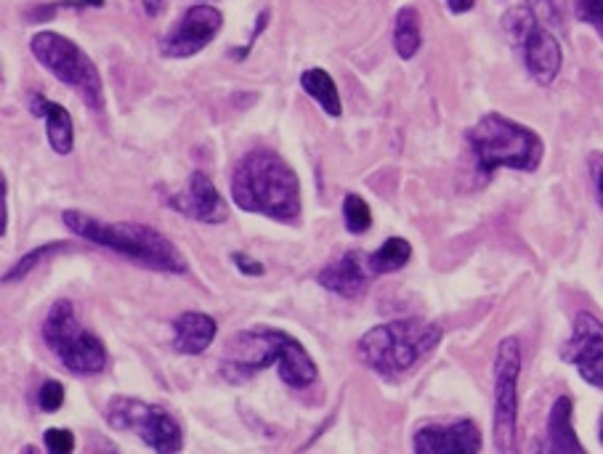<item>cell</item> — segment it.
<instances>
[{
  "mask_svg": "<svg viewBox=\"0 0 603 454\" xmlns=\"http://www.w3.org/2000/svg\"><path fill=\"white\" fill-rule=\"evenodd\" d=\"M232 199L239 210L266 216L279 224L300 218L298 173L272 149H253L234 165Z\"/></svg>",
  "mask_w": 603,
  "mask_h": 454,
  "instance_id": "cell-1",
  "label": "cell"
},
{
  "mask_svg": "<svg viewBox=\"0 0 603 454\" xmlns=\"http://www.w3.org/2000/svg\"><path fill=\"white\" fill-rule=\"evenodd\" d=\"M279 367V378L290 389L304 391L317 383V362L308 357L304 343L277 327H253L232 338L221 370L232 383H243L258 372Z\"/></svg>",
  "mask_w": 603,
  "mask_h": 454,
  "instance_id": "cell-2",
  "label": "cell"
},
{
  "mask_svg": "<svg viewBox=\"0 0 603 454\" xmlns=\"http://www.w3.org/2000/svg\"><path fill=\"white\" fill-rule=\"evenodd\" d=\"M62 221L75 237L115 250L144 269L163 274H184L186 258L165 234L144 224H110L83 210H64Z\"/></svg>",
  "mask_w": 603,
  "mask_h": 454,
  "instance_id": "cell-3",
  "label": "cell"
},
{
  "mask_svg": "<svg viewBox=\"0 0 603 454\" xmlns=\"http://www.w3.org/2000/svg\"><path fill=\"white\" fill-rule=\"evenodd\" d=\"M441 343V327L426 319H397L367 330L359 338L357 353L375 375L399 380L431 357Z\"/></svg>",
  "mask_w": 603,
  "mask_h": 454,
  "instance_id": "cell-4",
  "label": "cell"
},
{
  "mask_svg": "<svg viewBox=\"0 0 603 454\" xmlns=\"http://www.w3.org/2000/svg\"><path fill=\"white\" fill-rule=\"evenodd\" d=\"M466 142L473 152L476 171L484 182L500 168L534 173L545 157V144H542L540 133L500 112H489L473 128H468Z\"/></svg>",
  "mask_w": 603,
  "mask_h": 454,
  "instance_id": "cell-5",
  "label": "cell"
},
{
  "mask_svg": "<svg viewBox=\"0 0 603 454\" xmlns=\"http://www.w3.org/2000/svg\"><path fill=\"white\" fill-rule=\"evenodd\" d=\"M30 49L32 56H35L53 78L62 80L67 89L78 91V96L83 99L89 110L93 112L102 110L104 106L102 75H99L96 62H93L89 53L80 49L78 43L59 35V32L43 30L32 35Z\"/></svg>",
  "mask_w": 603,
  "mask_h": 454,
  "instance_id": "cell-6",
  "label": "cell"
},
{
  "mask_svg": "<svg viewBox=\"0 0 603 454\" xmlns=\"http://www.w3.org/2000/svg\"><path fill=\"white\" fill-rule=\"evenodd\" d=\"M43 340L67 372L78 378L99 375L106 367V349L102 338L80 324L75 306L70 300H57L45 313Z\"/></svg>",
  "mask_w": 603,
  "mask_h": 454,
  "instance_id": "cell-7",
  "label": "cell"
},
{
  "mask_svg": "<svg viewBox=\"0 0 603 454\" xmlns=\"http://www.w3.org/2000/svg\"><path fill=\"white\" fill-rule=\"evenodd\" d=\"M104 420L112 431L133 433L160 454H173L184 446V431H181L178 420L163 406L142 402V399H110V404L104 406Z\"/></svg>",
  "mask_w": 603,
  "mask_h": 454,
  "instance_id": "cell-8",
  "label": "cell"
},
{
  "mask_svg": "<svg viewBox=\"0 0 603 454\" xmlns=\"http://www.w3.org/2000/svg\"><path fill=\"white\" fill-rule=\"evenodd\" d=\"M505 32L521 49L527 72L532 75L534 83L551 85L559 78L561 66H564V51H561L559 38L553 35L545 19L534 9H529V6L513 9L505 17Z\"/></svg>",
  "mask_w": 603,
  "mask_h": 454,
  "instance_id": "cell-9",
  "label": "cell"
},
{
  "mask_svg": "<svg viewBox=\"0 0 603 454\" xmlns=\"http://www.w3.org/2000/svg\"><path fill=\"white\" fill-rule=\"evenodd\" d=\"M521 340L502 338L494 353V402H492V433L494 446L502 454L515 450L519 433V378H521Z\"/></svg>",
  "mask_w": 603,
  "mask_h": 454,
  "instance_id": "cell-10",
  "label": "cell"
},
{
  "mask_svg": "<svg viewBox=\"0 0 603 454\" xmlns=\"http://www.w3.org/2000/svg\"><path fill=\"white\" fill-rule=\"evenodd\" d=\"M224 27V13L207 3L192 6L171 30L160 38V53L167 59H190L205 45L213 43L218 30Z\"/></svg>",
  "mask_w": 603,
  "mask_h": 454,
  "instance_id": "cell-11",
  "label": "cell"
},
{
  "mask_svg": "<svg viewBox=\"0 0 603 454\" xmlns=\"http://www.w3.org/2000/svg\"><path fill=\"white\" fill-rule=\"evenodd\" d=\"M561 359L580 372L595 391H603V322L591 311H580L572 322V336L561 349Z\"/></svg>",
  "mask_w": 603,
  "mask_h": 454,
  "instance_id": "cell-12",
  "label": "cell"
},
{
  "mask_svg": "<svg viewBox=\"0 0 603 454\" xmlns=\"http://www.w3.org/2000/svg\"><path fill=\"white\" fill-rule=\"evenodd\" d=\"M167 208L181 213L184 218H190L194 224H207L218 226L229 218V208H226L224 197L216 189V184L205 176V173H192L190 182H186L184 192L176 195H167Z\"/></svg>",
  "mask_w": 603,
  "mask_h": 454,
  "instance_id": "cell-13",
  "label": "cell"
},
{
  "mask_svg": "<svg viewBox=\"0 0 603 454\" xmlns=\"http://www.w3.org/2000/svg\"><path fill=\"white\" fill-rule=\"evenodd\" d=\"M481 446L484 442L473 420L428 423L412 436V450L418 454H479Z\"/></svg>",
  "mask_w": 603,
  "mask_h": 454,
  "instance_id": "cell-14",
  "label": "cell"
},
{
  "mask_svg": "<svg viewBox=\"0 0 603 454\" xmlns=\"http://www.w3.org/2000/svg\"><path fill=\"white\" fill-rule=\"evenodd\" d=\"M370 277H375L370 260H367L365 252L354 250L333 260L330 266H325L317 274V282L340 298H359L367 290V285H370Z\"/></svg>",
  "mask_w": 603,
  "mask_h": 454,
  "instance_id": "cell-15",
  "label": "cell"
},
{
  "mask_svg": "<svg viewBox=\"0 0 603 454\" xmlns=\"http://www.w3.org/2000/svg\"><path fill=\"white\" fill-rule=\"evenodd\" d=\"M218 336V324L211 313L186 311L173 322V349L184 357H200L213 345Z\"/></svg>",
  "mask_w": 603,
  "mask_h": 454,
  "instance_id": "cell-16",
  "label": "cell"
},
{
  "mask_svg": "<svg viewBox=\"0 0 603 454\" xmlns=\"http://www.w3.org/2000/svg\"><path fill=\"white\" fill-rule=\"evenodd\" d=\"M30 110L32 115L45 120V136H49L51 149L62 157L70 155L72 146H75V125H72V115L67 112V106L49 102L40 93H32Z\"/></svg>",
  "mask_w": 603,
  "mask_h": 454,
  "instance_id": "cell-17",
  "label": "cell"
},
{
  "mask_svg": "<svg viewBox=\"0 0 603 454\" xmlns=\"http://www.w3.org/2000/svg\"><path fill=\"white\" fill-rule=\"evenodd\" d=\"M574 402L569 396H559L548 415V436L542 450L551 454H585V446L580 444L578 433L572 425Z\"/></svg>",
  "mask_w": 603,
  "mask_h": 454,
  "instance_id": "cell-18",
  "label": "cell"
},
{
  "mask_svg": "<svg viewBox=\"0 0 603 454\" xmlns=\"http://www.w3.org/2000/svg\"><path fill=\"white\" fill-rule=\"evenodd\" d=\"M300 89L325 110L327 117L338 120L344 115V102H340V93L330 72H325L321 66H311V70L300 72Z\"/></svg>",
  "mask_w": 603,
  "mask_h": 454,
  "instance_id": "cell-19",
  "label": "cell"
},
{
  "mask_svg": "<svg viewBox=\"0 0 603 454\" xmlns=\"http://www.w3.org/2000/svg\"><path fill=\"white\" fill-rule=\"evenodd\" d=\"M423 45V24H420V13L415 6H401L397 19H394V49L399 59L410 62L415 53Z\"/></svg>",
  "mask_w": 603,
  "mask_h": 454,
  "instance_id": "cell-20",
  "label": "cell"
},
{
  "mask_svg": "<svg viewBox=\"0 0 603 454\" xmlns=\"http://www.w3.org/2000/svg\"><path fill=\"white\" fill-rule=\"evenodd\" d=\"M410 258H412V245L407 243L405 237H388L386 243L372 252V256H367L375 277L405 269V266L410 264Z\"/></svg>",
  "mask_w": 603,
  "mask_h": 454,
  "instance_id": "cell-21",
  "label": "cell"
},
{
  "mask_svg": "<svg viewBox=\"0 0 603 454\" xmlns=\"http://www.w3.org/2000/svg\"><path fill=\"white\" fill-rule=\"evenodd\" d=\"M67 250H72V245H70V243H45V245L35 247V250L27 252V256L19 258L17 264H13L11 269L3 274V285H17V282H22V279L27 277V274L35 271L40 264H45V260H49V258L62 256V252H67Z\"/></svg>",
  "mask_w": 603,
  "mask_h": 454,
  "instance_id": "cell-22",
  "label": "cell"
},
{
  "mask_svg": "<svg viewBox=\"0 0 603 454\" xmlns=\"http://www.w3.org/2000/svg\"><path fill=\"white\" fill-rule=\"evenodd\" d=\"M344 221L351 234H365L372 226V210L359 195H346L344 199Z\"/></svg>",
  "mask_w": 603,
  "mask_h": 454,
  "instance_id": "cell-23",
  "label": "cell"
},
{
  "mask_svg": "<svg viewBox=\"0 0 603 454\" xmlns=\"http://www.w3.org/2000/svg\"><path fill=\"white\" fill-rule=\"evenodd\" d=\"M572 11L578 22L593 27L595 35L603 40V0H572Z\"/></svg>",
  "mask_w": 603,
  "mask_h": 454,
  "instance_id": "cell-24",
  "label": "cell"
},
{
  "mask_svg": "<svg viewBox=\"0 0 603 454\" xmlns=\"http://www.w3.org/2000/svg\"><path fill=\"white\" fill-rule=\"evenodd\" d=\"M64 404V385L59 380H45L38 391V406L43 412H57Z\"/></svg>",
  "mask_w": 603,
  "mask_h": 454,
  "instance_id": "cell-25",
  "label": "cell"
},
{
  "mask_svg": "<svg viewBox=\"0 0 603 454\" xmlns=\"http://www.w3.org/2000/svg\"><path fill=\"white\" fill-rule=\"evenodd\" d=\"M45 450L53 454H70L75 450V436H72L67 429H49L43 433Z\"/></svg>",
  "mask_w": 603,
  "mask_h": 454,
  "instance_id": "cell-26",
  "label": "cell"
},
{
  "mask_svg": "<svg viewBox=\"0 0 603 454\" xmlns=\"http://www.w3.org/2000/svg\"><path fill=\"white\" fill-rule=\"evenodd\" d=\"M232 260L239 271L247 274V277H260V274H264V264H258L256 258L245 256V252H232Z\"/></svg>",
  "mask_w": 603,
  "mask_h": 454,
  "instance_id": "cell-27",
  "label": "cell"
},
{
  "mask_svg": "<svg viewBox=\"0 0 603 454\" xmlns=\"http://www.w3.org/2000/svg\"><path fill=\"white\" fill-rule=\"evenodd\" d=\"M587 168H591V178H593V186H595V195H599V203L603 208V155H591V159H587Z\"/></svg>",
  "mask_w": 603,
  "mask_h": 454,
  "instance_id": "cell-28",
  "label": "cell"
},
{
  "mask_svg": "<svg viewBox=\"0 0 603 454\" xmlns=\"http://www.w3.org/2000/svg\"><path fill=\"white\" fill-rule=\"evenodd\" d=\"M0 192H3V199H0V213H3V237L9 231V184H6V176H0Z\"/></svg>",
  "mask_w": 603,
  "mask_h": 454,
  "instance_id": "cell-29",
  "label": "cell"
},
{
  "mask_svg": "<svg viewBox=\"0 0 603 454\" xmlns=\"http://www.w3.org/2000/svg\"><path fill=\"white\" fill-rule=\"evenodd\" d=\"M476 0H447V6H450L452 13H468L473 9Z\"/></svg>",
  "mask_w": 603,
  "mask_h": 454,
  "instance_id": "cell-30",
  "label": "cell"
},
{
  "mask_svg": "<svg viewBox=\"0 0 603 454\" xmlns=\"http://www.w3.org/2000/svg\"><path fill=\"white\" fill-rule=\"evenodd\" d=\"M142 6H144L146 17H154V13L160 11V6H163V0H142Z\"/></svg>",
  "mask_w": 603,
  "mask_h": 454,
  "instance_id": "cell-31",
  "label": "cell"
},
{
  "mask_svg": "<svg viewBox=\"0 0 603 454\" xmlns=\"http://www.w3.org/2000/svg\"><path fill=\"white\" fill-rule=\"evenodd\" d=\"M599 438H601V444H603V415L599 420Z\"/></svg>",
  "mask_w": 603,
  "mask_h": 454,
  "instance_id": "cell-32",
  "label": "cell"
}]
</instances>
